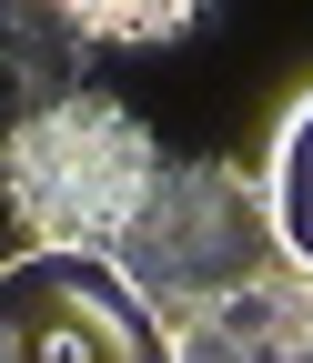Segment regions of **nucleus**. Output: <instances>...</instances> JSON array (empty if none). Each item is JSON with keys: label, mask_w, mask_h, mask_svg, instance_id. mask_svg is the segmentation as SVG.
Here are the masks:
<instances>
[{"label": "nucleus", "mask_w": 313, "mask_h": 363, "mask_svg": "<svg viewBox=\"0 0 313 363\" xmlns=\"http://www.w3.org/2000/svg\"><path fill=\"white\" fill-rule=\"evenodd\" d=\"M111 262H121V283L152 313H172V333H182L192 313H212L243 283H263V272L283 262V233H273V202H263L253 172L212 162V152H182V162H162V182L142 192V212H131V233L111 242Z\"/></svg>", "instance_id": "obj_1"}, {"label": "nucleus", "mask_w": 313, "mask_h": 363, "mask_svg": "<svg viewBox=\"0 0 313 363\" xmlns=\"http://www.w3.org/2000/svg\"><path fill=\"white\" fill-rule=\"evenodd\" d=\"M182 363H313V272H263L182 323Z\"/></svg>", "instance_id": "obj_5"}, {"label": "nucleus", "mask_w": 313, "mask_h": 363, "mask_svg": "<svg viewBox=\"0 0 313 363\" xmlns=\"http://www.w3.org/2000/svg\"><path fill=\"white\" fill-rule=\"evenodd\" d=\"M0 363H182V333L121 283L111 252L31 242L0 262Z\"/></svg>", "instance_id": "obj_3"}, {"label": "nucleus", "mask_w": 313, "mask_h": 363, "mask_svg": "<svg viewBox=\"0 0 313 363\" xmlns=\"http://www.w3.org/2000/svg\"><path fill=\"white\" fill-rule=\"evenodd\" d=\"M263 202H273V233H283V272H313V91H303V101L283 111V131H273Z\"/></svg>", "instance_id": "obj_6"}, {"label": "nucleus", "mask_w": 313, "mask_h": 363, "mask_svg": "<svg viewBox=\"0 0 313 363\" xmlns=\"http://www.w3.org/2000/svg\"><path fill=\"white\" fill-rule=\"evenodd\" d=\"M162 142L142 131V111H121L111 91L40 111L21 142H0V202L40 252H111L131 233L142 192L162 182Z\"/></svg>", "instance_id": "obj_2"}, {"label": "nucleus", "mask_w": 313, "mask_h": 363, "mask_svg": "<svg viewBox=\"0 0 313 363\" xmlns=\"http://www.w3.org/2000/svg\"><path fill=\"white\" fill-rule=\"evenodd\" d=\"M71 30L92 40H182V30H202V0H162V11H142V0H71Z\"/></svg>", "instance_id": "obj_7"}, {"label": "nucleus", "mask_w": 313, "mask_h": 363, "mask_svg": "<svg viewBox=\"0 0 313 363\" xmlns=\"http://www.w3.org/2000/svg\"><path fill=\"white\" fill-rule=\"evenodd\" d=\"M92 71V40L71 30V11H51V0H0V142H21V131L40 111L81 101V81Z\"/></svg>", "instance_id": "obj_4"}]
</instances>
